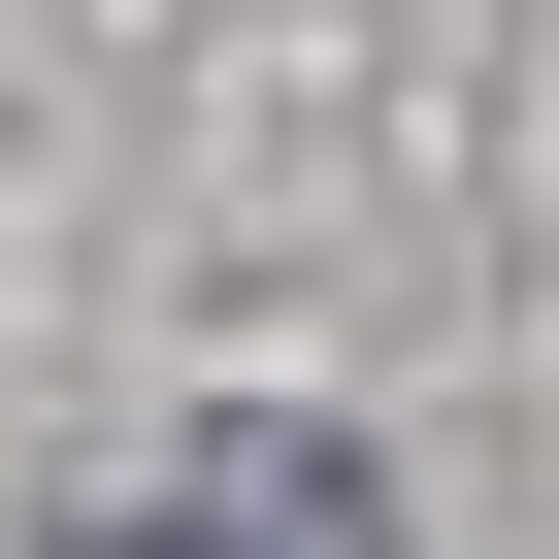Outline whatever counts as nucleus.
<instances>
[{"mask_svg": "<svg viewBox=\"0 0 559 559\" xmlns=\"http://www.w3.org/2000/svg\"><path fill=\"white\" fill-rule=\"evenodd\" d=\"M34 559H263L230 493H99V526H34Z\"/></svg>", "mask_w": 559, "mask_h": 559, "instance_id": "1", "label": "nucleus"}]
</instances>
